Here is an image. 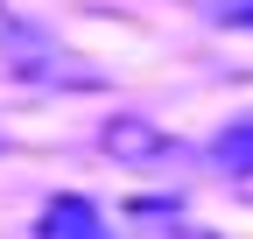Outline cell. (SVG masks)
<instances>
[{
  "mask_svg": "<svg viewBox=\"0 0 253 239\" xmlns=\"http://www.w3.org/2000/svg\"><path fill=\"white\" fill-rule=\"evenodd\" d=\"M36 239H113V225H106V211L91 197H49L42 204V218H36Z\"/></svg>",
  "mask_w": 253,
  "mask_h": 239,
  "instance_id": "cell-2",
  "label": "cell"
},
{
  "mask_svg": "<svg viewBox=\"0 0 253 239\" xmlns=\"http://www.w3.org/2000/svg\"><path fill=\"white\" fill-rule=\"evenodd\" d=\"M211 21H225V28H246V36H253V0H211Z\"/></svg>",
  "mask_w": 253,
  "mask_h": 239,
  "instance_id": "cell-5",
  "label": "cell"
},
{
  "mask_svg": "<svg viewBox=\"0 0 253 239\" xmlns=\"http://www.w3.org/2000/svg\"><path fill=\"white\" fill-rule=\"evenodd\" d=\"M0 71L21 84H42V92H99L106 84L91 64H78V49H63L36 21H0Z\"/></svg>",
  "mask_w": 253,
  "mask_h": 239,
  "instance_id": "cell-1",
  "label": "cell"
},
{
  "mask_svg": "<svg viewBox=\"0 0 253 239\" xmlns=\"http://www.w3.org/2000/svg\"><path fill=\"white\" fill-rule=\"evenodd\" d=\"M204 155H211V169H225V176H253V113L232 120V127H218Z\"/></svg>",
  "mask_w": 253,
  "mask_h": 239,
  "instance_id": "cell-4",
  "label": "cell"
},
{
  "mask_svg": "<svg viewBox=\"0 0 253 239\" xmlns=\"http://www.w3.org/2000/svg\"><path fill=\"white\" fill-rule=\"evenodd\" d=\"M99 141H106V155H120V162H162L169 148H176V141L155 127V120H141V113L106 120V127H99Z\"/></svg>",
  "mask_w": 253,
  "mask_h": 239,
  "instance_id": "cell-3",
  "label": "cell"
}]
</instances>
